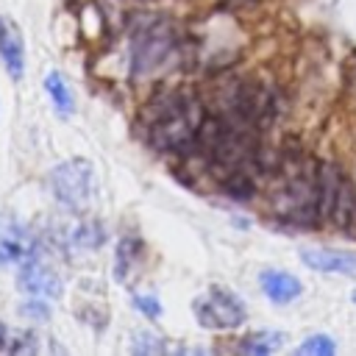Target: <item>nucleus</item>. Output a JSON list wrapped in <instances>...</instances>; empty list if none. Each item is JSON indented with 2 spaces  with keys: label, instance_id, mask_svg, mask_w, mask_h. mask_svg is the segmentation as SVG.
I'll list each match as a JSON object with an SVG mask.
<instances>
[{
  "label": "nucleus",
  "instance_id": "nucleus-15",
  "mask_svg": "<svg viewBox=\"0 0 356 356\" xmlns=\"http://www.w3.org/2000/svg\"><path fill=\"white\" fill-rule=\"evenodd\" d=\"M295 353L298 356H331L334 353V342L328 337H323V334H314L306 342H300Z\"/></svg>",
  "mask_w": 356,
  "mask_h": 356
},
{
  "label": "nucleus",
  "instance_id": "nucleus-10",
  "mask_svg": "<svg viewBox=\"0 0 356 356\" xmlns=\"http://www.w3.org/2000/svg\"><path fill=\"white\" fill-rule=\"evenodd\" d=\"M259 281H261V292L267 295V300H273L278 306L292 303L303 292V284L292 273H284V270H264Z\"/></svg>",
  "mask_w": 356,
  "mask_h": 356
},
{
  "label": "nucleus",
  "instance_id": "nucleus-18",
  "mask_svg": "<svg viewBox=\"0 0 356 356\" xmlns=\"http://www.w3.org/2000/svg\"><path fill=\"white\" fill-rule=\"evenodd\" d=\"M22 317H28V320H36V323H44V320H50V312H47V306L44 303H39V298H33V300H28V303H22Z\"/></svg>",
  "mask_w": 356,
  "mask_h": 356
},
{
  "label": "nucleus",
  "instance_id": "nucleus-3",
  "mask_svg": "<svg viewBox=\"0 0 356 356\" xmlns=\"http://www.w3.org/2000/svg\"><path fill=\"white\" fill-rule=\"evenodd\" d=\"M195 317L203 328L231 331L245 323L248 312H245V303L234 292H228L222 286H211L200 298H195Z\"/></svg>",
  "mask_w": 356,
  "mask_h": 356
},
{
  "label": "nucleus",
  "instance_id": "nucleus-12",
  "mask_svg": "<svg viewBox=\"0 0 356 356\" xmlns=\"http://www.w3.org/2000/svg\"><path fill=\"white\" fill-rule=\"evenodd\" d=\"M281 345H284V337L278 331H256V334H248L239 342V350L250 353V356H267V353L278 350Z\"/></svg>",
  "mask_w": 356,
  "mask_h": 356
},
{
  "label": "nucleus",
  "instance_id": "nucleus-2",
  "mask_svg": "<svg viewBox=\"0 0 356 356\" xmlns=\"http://www.w3.org/2000/svg\"><path fill=\"white\" fill-rule=\"evenodd\" d=\"M50 192L53 197L72 214H83L95 203L97 181L95 167L86 159H67L50 172Z\"/></svg>",
  "mask_w": 356,
  "mask_h": 356
},
{
  "label": "nucleus",
  "instance_id": "nucleus-14",
  "mask_svg": "<svg viewBox=\"0 0 356 356\" xmlns=\"http://www.w3.org/2000/svg\"><path fill=\"white\" fill-rule=\"evenodd\" d=\"M139 242L136 239H122L120 242V250H117V278H128V270L134 264V256H139Z\"/></svg>",
  "mask_w": 356,
  "mask_h": 356
},
{
  "label": "nucleus",
  "instance_id": "nucleus-19",
  "mask_svg": "<svg viewBox=\"0 0 356 356\" xmlns=\"http://www.w3.org/2000/svg\"><path fill=\"white\" fill-rule=\"evenodd\" d=\"M353 303H356V289H353Z\"/></svg>",
  "mask_w": 356,
  "mask_h": 356
},
{
  "label": "nucleus",
  "instance_id": "nucleus-13",
  "mask_svg": "<svg viewBox=\"0 0 356 356\" xmlns=\"http://www.w3.org/2000/svg\"><path fill=\"white\" fill-rule=\"evenodd\" d=\"M103 239H106V231H103V225L100 222H95V220H86V222H81L75 231H72V248H78V250H97L100 245H103Z\"/></svg>",
  "mask_w": 356,
  "mask_h": 356
},
{
  "label": "nucleus",
  "instance_id": "nucleus-8",
  "mask_svg": "<svg viewBox=\"0 0 356 356\" xmlns=\"http://www.w3.org/2000/svg\"><path fill=\"white\" fill-rule=\"evenodd\" d=\"M300 259H303L306 267H312L317 273H337V275L356 273V253H348V250L306 248V250H300Z\"/></svg>",
  "mask_w": 356,
  "mask_h": 356
},
{
  "label": "nucleus",
  "instance_id": "nucleus-16",
  "mask_svg": "<svg viewBox=\"0 0 356 356\" xmlns=\"http://www.w3.org/2000/svg\"><path fill=\"white\" fill-rule=\"evenodd\" d=\"M161 350H167V342H164V339H159V337L150 334V331L136 334V339H134V353H161Z\"/></svg>",
  "mask_w": 356,
  "mask_h": 356
},
{
  "label": "nucleus",
  "instance_id": "nucleus-11",
  "mask_svg": "<svg viewBox=\"0 0 356 356\" xmlns=\"http://www.w3.org/2000/svg\"><path fill=\"white\" fill-rule=\"evenodd\" d=\"M44 89H47V97H50V103L56 106V111H58L61 117H70L75 100H72V92H70L67 81H64L58 72H47V75H44Z\"/></svg>",
  "mask_w": 356,
  "mask_h": 356
},
{
  "label": "nucleus",
  "instance_id": "nucleus-17",
  "mask_svg": "<svg viewBox=\"0 0 356 356\" xmlns=\"http://www.w3.org/2000/svg\"><path fill=\"white\" fill-rule=\"evenodd\" d=\"M134 306H136L142 314H147L150 320H159V314H161V303H159L153 295H134Z\"/></svg>",
  "mask_w": 356,
  "mask_h": 356
},
{
  "label": "nucleus",
  "instance_id": "nucleus-6",
  "mask_svg": "<svg viewBox=\"0 0 356 356\" xmlns=\"http://www.w3.org/2000/svg\"><path fill=\"white\" fill-rule=\"evenodd\" d=\"M28 259H36V239L25 225L6 222L0 225V267L6 264H22Z\"/></svg>",
  "mask_w": 356,
  "mask_h": 356
},
{
  "label": "nucleus",
  "instance_id": "nucleus-5",
  "mask_svg": "<svg viewBox=\"0 0 356 356\" xmlns=\"http://www.w3.org/2000/svg\"><path fill=\"white\" fill-rule=\"evenodd\" d=\"M17 286L31 298H61V289H64L56 270H50L47 264H42L36 259H28L19 264Z\"/></svg>",
  "mask_w": 356,
  "mask_h": 356
},
{
  "label": "nucleus",
  "instance_id": "nucleus-4",
  "mask_svg": "<svg viewBox=\"0 0 356 356\" xmlns=\"http://www.w3.org/2000/svg\"><path fill=\"white\" fill-rule=\"evenodd\" d=\"M172 50H175V39L170 33V25L153 22V25L142 28L134 36V72L150 75L172 56Z\"/></svg>",
  "mask_w": 356,
  "mask_h": 356
},
{
  "label": "nucleus",
  "instance_id": "nucleus-7",
  "mask_svg": "<svg viewBox=\"0 0 356 356\" xmlns=\"http://www.w3.org/2000/svg\"><path fill=\"white\" fill-rule=\"evenodd\" d=\"M0 58L6 64V72L19 81L25 72V44L19 28L8 17H0Z\"/></svg>",
  "mask_w": 356,
  "mask_h": 356
},
{
  "label": "nucleus",
  "instance_id": "nucleus-1",
  "mask_svg": "<svg viewBox=\"0 0 356 356\" xmlns=\"http://www.w3.org/2000/svg\"><path fill=\"white\" fill-rule=\"evenodd\" d=\"M203 103L192 92H170L156 97L145 117H147V139L159 150H170L178 156L197 153V134L206 120Z\"/></svg>",
  "mask_w": 356,
  "mask_h": 356
},
{
  "label": "nucleus",
  "instance_id": "nucleus-9",
  "mask_svg": "<svg viewBox=\"0 0 356 356\" xmlns=\"http://www.w3.org/2000/svg\"><path fill=\"white\" fill-rule=\"evenodd\" d=\"M342 170L331 161L320 164L317 167V222L323 220H331L334 214V206H337V195H339V186H342Z\"/></svg>",
  "mask_w": 356,
  "mask_h": 356
}]
</instances>
